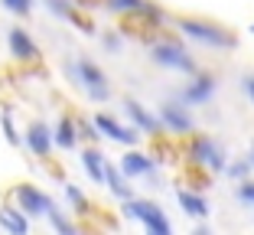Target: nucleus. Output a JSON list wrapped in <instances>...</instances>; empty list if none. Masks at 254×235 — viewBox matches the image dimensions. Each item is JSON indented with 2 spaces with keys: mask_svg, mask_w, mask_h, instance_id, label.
<instances>
[{
  "mask_svg": "<svg viewBox=\"0 0 254 235\" xmlns=\"http://www.w3.org/2000/svg\"><path fill=\"white\" fill-rule=\"evenodd\" d=\"M101 43H105V49H108V53H121V46H124V39H121L118 33H108V36L101 39Z\"/></svg>",
  "mask_w": 254,
  "mask_h": 235,
  "instance_id": "nucleus-28",
  "label": "nucleus"
},
{
  "mask_svg": "<svg viewBox=\"0 0 254 235\" xmlns=\"http://www.w3.org/2000/svg\"><path fill=\"white\" fill-rule=\"evenodd\" d=\"M65 72L72 76V82H78L85 88V95H88L91 101H108L111 98V85H108V78H105V72L95 66L91 59H75V62H68L65 66Z\"/></svg>",
  "mask_w": 254,
  "mask_h": 235,
  "instance_id": "nucleus-1",
  "label": "nucleus"
},
{
  "mask_svg": "<svg viewBox=\"0 0 254 235\" xmlns=\"http://www.w3.org/2000/svg\"><path fill=\"white\" fill-rule=\"evenodd\" d=\"M0 3H3V7H7L13 16H30L36 0H0Z\"/></svg>",
  "mask_w": 254,
  "mask_h": 235,
  "instance_id": "nucleus-24",
  "label": "nucleus"
},
{
  "mask_svg": "<svg viewBox=\"0 0 254 235\" xmlns=\"http://www.w3.org/2000/svg\"><path fill=\"white\" fill-rule=\"evenodd\" d=\"M0 131H3V137H7V144H13V147L23 144V134L13 124V108L10 105H0Z\"/></svg>",
  "mask_w": 254,
  "mask_h": 235,
  "instance_id": "nucleus-20",
  "label": "nucleus"
},
{
  "mask_svg": "<svg viewBox=\"0 0 254 235\" xmlns=\"http://www.w3.org/2000/svg\"><path fill=\"white\" fill-rule=\"evenodd\" d=\"M10 196H13L16 209H23L26 216H46L56 206L53 199H49V193H43L39 186H33V183H16L13 190H10Z\"/></svg>",
  "mask_w": 254,
  "mask_h": 235,
  "instance_id": "nucleus-5",
  "label": "nucleus"
},
{
  "mask_svg": "<svg viewBox=\"0 0 254 235\" xmlns=\"http://www.w3.org/2000/svg\"><path fill=\"white\" fill-rule=\"evenodd\" d=\"M218 82L212 76H205V72H192V82L183 88V105H209L212 95H215Z\"/></svg>",
  "mask_w": 254,
  "mask_h": 235,
  "instance_id": "nucleus-8",
  "label": "nucleus"
},
{
  "mask_svg": "<svg viewBox=\"0 0 254 235\" xmlns=\"http://www.w3.org/2000/svg\"><path fill=\"white\" fill-rule=\"evenodd\" d=\"M251 30H254V26H251Z\"/></svg>",
  "mask_w": 254,
  "mask_h": 235,
  "instance_id": "nucleus-31",
  "label": "nucleus"
},
{
  "mask_svg": "<svg viewBox=\"0 0 254 235\" xmlns=\"http://www.w3.org/2000/svg\"><path fill=\"white\" fill-rule=\"evenodd\" d=\"M23 144H26V151H30L33 157L46 160L53 154V128L46 121H33L30 128H26V134H23Z\"/></svg>",
  "mask_w": 254,
  "mask_h": 235,
  "instance_id": "nucleus-7",
  "label": "nucleus"
},
{
  "mask_svg": "<svg viewBox=\"0 0 254 235\" xmlns=\"http://www.w3.org/2000/svg\"><path fill=\"white\" fill-rule=\"evenodd\" d=\"M153 62H160L163 69H173V72H199V66H195V59H192V53H189L183 43H170V39H163V43H157L153 46Z\"/></svg>",
  "mask_w": 254,
  "mask_h": 235,
  "instance_id": "nucleus-4",
  "label": "nucleus"
},
{
  "mask_svg": "<svg viewBox=\"0 0 254 235\" xmlns=\"http://www.w3.org/2000/svg\"><path fill=\"white\" fill-rule=\"evenodd\" d=\"M176 26H180L183 36L195 39V43H202V46H215V49H235V46H238V36H235V33H228L225 26H218V23H205V20H180Z\"/></svg>",
  "mask_w": 254,
  "mask_h": 235,
  "instance_id": "nucleus-2",
  "label": "nucleus"
},
{
  "mask_svg": "<svg viewBox=\"0 0 254 235\" xmlns=\"http://www.w3.org/2000/svg\"><path fill=\"white\" fill-rule=\"evenodd\" d=\"M147 0H108V10L111 13H140Z\"/></svg>",
  "mask_w": 254,
  "mask_h": 235,
  "instance_id": "nucleus-21",
  "label": "nucleus"
},
{
  "mask_svg": "<svg viewBox=\"0 0 254 235\" xmlns=\"http://www.w3.org/2000/svg\"><path fill=\"white\" fill-rule=\"evenodd\" d=\"M75 144H78V131H75V118L62 114V118H59V124L53 128V147H59V151H75Z\"/></svg>",
  "mask_w": 254,
  "mask_h": 235,
  "instance_id": "nucleus-15",
  "label": "nucleus"
},
{
  "mask_svg": "<svg viewBox=\"0 0 254 235\" xmlns=\"http://www.w3.org/2000/svg\"><path fill=\"white\" fill-rule=\"evenodd\" d=\"M124 216H127V219L143 222V229L153 232V235H170L173 232V226H170V219L163 216V209H160L157 203H150V199H137V196L124 199Z\"/></svg>",
  "mask_w": 254,
  "mask_h": 235,
  "instance_id": "nucleus-3",
  "label": "nucleus"
},
{
  "mask_svg": "<svg viewBox=\"0 0 254 235\" xmlns=\"http://www.w3.org/2000/svg\"><path fill=\"white\" fill-rule=\"evenodd\" d=\"M105 183H108V190H111L114 196L121 199V203H124V199H130V196H134V190L127 186V176H124V173H118V170H114V167H105Z\"/></svg>",
  "mask_w": 254,
  "mask_h": 235,
  "instance_id": "nucleus-19",
  "label": "nucleus"
},
{
  "mask_svg": "<svg viewBox=\"0 0 254 235\" xmlns=\"http://www.w3.org/2000/svg\"><path fill=\"white\" fill-rule=\"evenodd\" d=\"M7 46H10V53H13L16 62H39V46L23 26H13L7 33Z\"/></svg>",
  "mask_w": 254,
  "mask_h": 235,
  "instance_id": "nucleus-9",
  "label": "nucleus"
},
{
  "mask_svg": "<svg viewBox=\"0 0 254 235\" xmlns=\"http://www.w3.org/2000/svg\"><path fill=\"white\" fill-rule=\"evenodd\" d=\"M238 199H241V203H248V206H254V183L251 180L238 183Z\"/></svg>",
  "mask_w": 254,
  "mask_h": 235,
  "instance_id": "nucleus-26",
  "label": "nucleus"
},
{
  "mask_svg": "<svg viewBox=\"0 0 254 235\" xmlns=\"http://www.w3.org/2000/svg\"><path fill=\"white\" fill-rule=\"evenodd\" d=\"M75 131H78V137H85V141H98L95 121H75Z\"/></svg>",
  "mask_w": 254,
  "mask_h": 235,
  "instance_id": "nucleus-25",
  "label": "nucleus"
},
{
  "mask_svg": "<svg viewBox=\"0 0 254 235\" xmlns=\"http://www.w3.org/2000/svg\"><path fill=\"white\" fill-rule=\"evenodd\" d=\"M176 199H180V206H183L186 216H195V219H205V216H209V203H205L195 190H180Z\"/></svg>",
  "mask_w": 254,
  "mask_h": 235,
  "instance_id": "nucleus-18",
  "label": "nucleus"
},
{
  "mask_svg": "<svg viewBox=\"0 0 254 235\" xmlns=\"http://www.w3.org/2000/svg\"><path fill=\"white\" fill-rule=\"evenodd\" d=\"M82 167H85V173L91 176V183H105V154L98 151V147H85L82 151Z\"/></svg>",
  "mask_w": 254,
  "mask_h": 235,
  "instance_id": "nucleus-17",
  "label": "nucleus"
},
{
  "mask_svg": "<svg viewBox=\"0 0 254 235\" xmlns=\"http://www.w3.org/2000/svg\"><path fill=\"white\" fill-rule=\"evenodd\" d=\"M0 229L10 235H30V216L16 206H0Z\"/></svg>",
  "mask_w": 254,
  "mask_h": 235,
  "instance_id": "nucleus-13",
  "label": "nucleus"
},
{
  "mask_svg": "<svg viewBox=\"0 0 254 235\" xmlns=\"http://www.w3.org/2000/svg\"><path fill=\"white\" fill-rule=\"evenodd\" d=\"M65 199L75 206V213H88V199H85V193L78 190V186H72V183H65Z\"/></svg>",
  "mask_w": 254,
  "mask_h": 235,
  "instance_id": "nucleus-23",
  "label": "nucleus"
},
{
  "mask_svg": "<svg viewBox=\"0 0 254 235\" xmlns=\"http://www.w3.org/2000/svg\"><path fill=\"white\" fill-rule=\"evenodd\" d=\"M95 128H98V134L111 137V141H118V144H124V147H134L137 141H140V134H137L134 128H124V124H118L111 114H95Z\"/></svg>",
  "mask_w": 254,
  "mask_h": 235,
  "instance_id": "nucleus-11",
  "label": "nucleus"
},
{
  "mask_svg": "<svg viewBox=\"0 0 254 235\" xmlns=\"http://www.w3.org/2000/svg\"><path fill=\"white\" fill-rule=\"evenodd\" d=\"M241 88H245V91H248V98L254 101V76H248L245 82H241Z\"/></svg>",
  "mask_w": 254,
  "mask_h": 235,
  "instance_id": "nucleus-29",
  "label": "nucleus"
},
{
  "mask_svg": "<svg viewBox=\"0 0 254 235\" xmlns=\"http://www.w3.org/2000/svg\"><path fill=\"white\" fill-rule=\"evenodd\" d=\"M189 154H192V160L199 163V167H209L212 173H222L225 170V151L212 141V137H195L192 147H189Z\"/></svg>",
  "mask_w": 254,
  "mask_h": 235,
  "instance_id": "nucleus-6",
  "label": "nucleus"
},
{
  "mask_svg": "<svg viewBox=\"0 0 254 235\" xmlns=\"http://www.w3.org/2000/svg\"><path fill=\"white\" fill-rule=\"evenodd\" d=\"M248 160H251V167H254V144H251V157H248Z\"/></svg>",
  "mask_w": 254,
  "mask_h": 235,
  "instance_id": "nucleus-30",
  "label": "nucleus"
},
{
  "mask_svg": "<svg viewBox=\"0 0 254 235\" xmlns=\"http://www.w3.org/2000/svg\"><path fill=\"white\" fill-rule=\"evenodd\" d=\"M153 170H157V163H153V157H147V154L140 151H127L124 157H121V173L127 176V180H157L153 176Z\"/></svg>",
  "mask_w": 254,
  "mask_h": 235,
  "instance_id": "nucleus-10",
  "label": "nucleus"
},
{
  "mask_svg": "<svg viewBox=\"0 0 254 235\" xmlns=\"http://www.w3.org/2000/svg\"><path fill=\"white\" fill-rule=\"evenodd\" d=\"M46 219H49V226H53L56 232H65V235H72V232H75V226H72V222H68L62 213H59V209H56V206L49 209V213H46Z\"/></svg>",
  "mask_w": 254,
  "mask_h": 235,
  "instance_id": "nucleus-22",
  "label": "nucleus"
},
{
  "mask_svg": "<svg viewBox=\"0 0 254 235\" xmlns=\"http://www.w3.org/2000/svg\"><path fill=\"white\" fill-rule=\"evenodd\" d=\"M124 111L130 114V121H134V128L147 131V134H160V131H163V124H160V121H157V118H153L150 111H143V108L137 105L134 98H127V101H124Z\"/></svg>",
  "mask_w": 254,
  "mask_h": 235,
  "instance_id": "nucleus-16",
  "label": "nucleus"
},
{
  "mask_svg": "<svg viewBox=\"0 0 254 235\" xmlns=\"http://www.w3.org/2000/svg\"><path fill=\"white\" fill-rule=\"evenodd\" d=\"M160 124H166V128L176 131V134H189V131L195 128V124H192V114L186 111V105H176V101H166V105H163Z\"/></svg>",
  "mask_w": 254,
  "mask_h": 235,
  "instance_id": "nucleus-12",
  "label": "nucleus"
},
{
  "mask_svg": "<svg viewBox=\"0 0 254 235\" xmlns=\"http://www.w3.org/2000/svg\"><path fill=\"white\" fill-rule=\"evenodd\" d=\"M228 173H232L235 180H245V176L251 173V160H241V163H232V167H228Z\"/></svg>",
  "mask_w": 254,
  "mask_h": 235,
  "instance_id": "nucleus-27",
  "label": "nucleus"
},
{
  "mask_svg": "<svg viewBox=\"0 0 254 235\" xmlns=\"http://www.w3.org/2000/svg\"><path fill=\"white\" fill-rule=\"evenodd\" d=\"M43 3L49 7V13H56L59 20H72V23H75V26H78L82 33H91V30H95V26H91V23L85 20V16L78 13V10H75V3H72V0H43Z\"/></svg>",
  "mask_w": 254,
  "mask_h": 235,
  "instance_id": "nucleus-14",
  "label": "nucleus"
}]
</instances>
